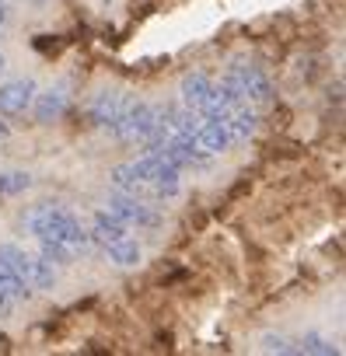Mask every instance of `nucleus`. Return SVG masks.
I'll return each instance as SVG.
<instances>
[{
  "mask_svg": "<svg viewBox=\"0 0 346 356\" xmlns=\"http://www.w3.org/2000/svg\"><path fill=\"white\" fill-rule=\"evenodd\" d=\"M112 186L123 193V196H136V200H154L150 189L143 186V178L133 171V164H119L112 168Z\"/></svg>",
  "mask_w": 346,
  "mask_h": 356,
  "instance_id": "ddd939ff",
  "label": "nucleus"
},
{
  "mask_svg": "<svg viewBox=\"0 0 346 356\" xmlns=\"http://www.w3.org/2000/svg\"><path fill=\"white\" fill-rule=\"evenodd\" d=\"M129 164H133V171L143 178V186L150 189L154 200L175 196V193L182 189V175H179V168L171 164L161 150H150V147H147V154L136 157V161H129Z\"/></svg>",
  "mask_w": 346,
  "mask_h": 356,
  "instance_id": "f03ea898",
  "label": "nucleus"
},
{
  "mask_svg": "<svg viewBox=\"0 0 346 356\" xmlns=\"http://www.w3.org/2000/svg\"><path fill=\"white\" fill-rule=\"evenodd\" d=\"M39 255L46 259V262H53V266H70L74 262V248H67L63 241H53V238H39Z\"/></svg>",
  "mask_w": 346,
  "mask_h": 356,
  "instance_id": "a211bd4d",
  "label": "nucleus"
},
{
  "mask_svg": "<svg viewBox=\"0 0 346 356\" xmlns=\"http://www.w3.org/2000/svg\"><path fill=\"white\" fill-rule=\"evenodd\" d=\"M304 353H336V346L318 335H304Z\"/></svg>",
  "mask_w": 346,
  "mask_h": 356,
  "instance_id": "412c9836",
  "label": "nucleus"
},
{
  "mask_svg": "<svg viewBox=\"0 0 346 356\" xmlns=\"http://www.w3.org/2000/svg\"><path fill=\"white\" fill-rule=\"evenodd\" d=\"M0 262H4L18 280H25L29 283V266H32V252H25V248H18V245H0ZM32 286V283H29Z\"/></svg>",
  "mask_w": 346,
  "mask_h": 356,
  "instance_id": "4468645a",
  "label": "nucleus"
},
{
  "mask_svg": "<svg viewBox=\"0 0 346 356\" xmlns=\"http://www.w3.org/2000/svg\"><path fill=\"white\" fill-rule=\"evenodd\" d=\"M224 129H228V136H231V140H249V136H255V129H259V115L242 102V105H235V108L228 112Z\"/></svg>",
  "mask_w": 346,
  "mask_h": 356,
  "instance_id": "f8f14e48",
  "label": "nucleus"
},
{
  "mask_svg": "<svg viewBox=\"0 0 346 356\" xmlns=\"http://www.w3.org/2000/svg\"><path fill=\"white\" fill-rule=\"evenodd\" d=\"M29 186H32V175L29 171H0V196L25 193Z\"/></svg>",
  "mask_w": 346,
  "mask_h": 356,
  "instance_id": "6ab92c4d",
  "label": "nucleus"
},
{
  "mask_svg": "<svg viewBox=\"0 0 346 356\" xmlns=\"http://www.w3.org/2000/svg\"><path fill=\"white\" fill-rule=\"evenodd\" d=\"M11 307H15V300L0 293V318H8V314H11Z\"/></svg>",
  "mask_w": 346,
  "mask_h": 356,
  "instance_id": "4be33fe9",
  "label": "nucleus"
},
{
  "mask_svg": "<svg viewBox=\"0 0 346 356\" xmlns=\"http://www.w3.org/2000/svg\"><path fill=\"white\" fill-rule=\"evenodd\" d=\"M105 255H109V262H116L119 269H129V266L140 262V245L129 241V238H119V241L105 245Z\"/></svg>",
  "mask_w": 346,
  "mask_h": 356,
  "instance_id": "2eb2a0df",
  "label": "nucleus"
},
{
  "mask_svg": "<svg viewBox=\"0 0 346 356\" xmlns=\"http://www.w3.org/2000/svg\"><path fill=\"white\" fill-rule=\"evenodd\" d=\"M123 105H126V95L123 91H98L95 102H91V122L112 133L116 122H119V115H123Z\"/></svg>",
  "mask_w": 346,
  "mask_h": 356,
  "instance_id": "0eeeda50",
  "label": "nucleus"
},
{
  "mask_svg": "<svg viewBox=\"0 0 346 356\" xmlns=\"http://www.w3.org/2000/svg\"><path fill=\"white\" fill-rule=\"evenodd\" d=\"M29 283H32V290H53V286H56V269H53V262H46L42 255H32Z\"/></svg>",
  "mask_w": 346,
  "mask_h": 356,
  "instance_id": "dca6fc26",
  "label": "nucleus"
},
{
  "mask_svg": "<svg viewBox=\"0 0 346 356\" xmlns=\"http://www.w3.org/2000/svg\"><path fill=\"white\" fill-rule=\"evenodd\" d=\"M193 143H196V147H200L203 154L217 157V154H224V150L231 147V136H228L224 122H214V119H200V126L193 129Z\"/></svg>",
  "mask_w": 346,
  "mask_h": 356,
  "instance_id": "6e6552de",
  "label": "nucleus"
},
{
  "mask_svg": "<svg viewBox=\"0 0 346 356\" xmlns=\"http://www.w3.org/2000/svg\"><path fill=\"white\" fill-rule=\"evenodd\" d=\"M4 70H8V60H4V56H0V74H4Z\"/></svg>",
  "mask_w": 346,
  "mask_h": 356,
  "instance_id": "393cba45",
  "label": "nucleus"
},
{
  "mask_svg": "<svg viewBox=\"0 0 346 356\" xmlns=\"http://www.w3.org/2000/svg\"><path fill=\"white\" fill-rule=\"evenodd\" d=\"M22 4H39V0H22Z\"/></svg>",
  "mask_w": 346,
  "mask_h": 356,
  "instance_id": "a878e982",
  "label": "nucleus"
},
{
  "mask_svg": "<svg viewBox=\"0 0 346 356\" xmlns=\"http://www.w3.org/2000/svg\"><path fill=\"white\" fill-rule=\"evenodd\" d=\"M109 213H116L126 227H157V224H161V213H157L147 200L123 196V193L109 200Z\"/></svg>",
  "mask_w": 346,
  "mask_h": 356,
  "instance_id": "20e7f679",
  "label": "nucleus"
},
{
  "mask_svg": "<svg viewBox=\"0 0 346 356\" xmlns=\"http://www.w3.org/2000/svg\"><path fill=\"white\" fill-rule=\"evenodd\" d=\"M262 349H266V353H294V346H290L287 339H280V335H266V339H262Z\"/></svg>",
  "mask_w": 346,
  "mask_h": 356,
  "instance_id": "aec40b11",
  "label": "nucleus"
},
{
  "mask_svg": "<svg viewBox=\"0 0 346 356\" xmlns=\"http://www.w3.org/2000/svg\"><path fill=\"white\" fill-rule=\"evenodd\" d=\"M32 102H36V119H39V122H56V119L67 112L70 95H67L63 84H56V88H46L42 95H36Z\"/></svg>",
  "mask_w": 346,
  "mask_h": 356,
  "instance_id": "1a4fd4ad",
  "label": "nucleus"
},
{
  "mask_svg": "<svg viewBox=\"0 0 346 356\" xmlns=\"http://www.w3.org/2000/svg\"><path fill=\"white\" fill-rule=\"evenodd\" d=\"M4 136H8V126H4V122H0V140H4Z\"/></svg>",
  "mask_w": 346,
  "mask_h": 356,
  "instance_id": "b1692460",
  "label": "nucleus"
},
{
  "mask_svg": "<svg viewBox=\"0 0 346 356\" xmlns=\"http://www.w3.org/2000/svg\"><path fill=\"white\" fill-rule=\"evenodd\" d=\"M36 98V81L22 77V81H8L0 84V115H22Z\"/></svg>",
  "mask_w": 346,
  "mask_h": 356,
  "instance_id": "423d86ee",
  "label": "nucleus"
},
{
  "mask_svg": "<svg viewBox=\"0 0 346 356\" xmlns=\"http://www.w3.org/2000/svg\"><path fill=\"white\" fill-rule=\"evenodd\" d=\"M224 77L235 81V88L245 95L249 105H259V108L273 105V84H269V77H266L255 63H231Z\"/></svg>",
  "mask_w": 346,
  "mask_h": 356,
  "instance_id": "7ed1b4c3",
  "label": "nucleus"
},
{
  "mask_svg": "<svg viewBox=\"0 0 346 356\" xmlns=\"http://www.w3.org/2000/svg\"><path fill=\"white\" fill-rule=\"evenodd\" d=\"M8 18H11V11H8V4H4V0H0V29L8 25Z\"/></svg>",
  "mask_w": 346,
  "mask_h": 356,
  "instance_id": "5701e85b",
  "label": "nucleus"
},
{
  "mask_svg": "<svg viewBox=\"0 0 346 356\" xmlns=\"http://www.w3.org/2000/svg\"><path fill=\"white\" fill-rule=\"evenodd\" d=\"M0 293L11 297V300L18 304V300H29V297H32V286H29L25 280H18V276H15V273L4 266V262H0Z\"/></svg>",
  "mask_w": 346,
  "mask_h": 356,
  "instance_id": "f3484780",
  "label": "nucleus"
},
{
  "mask_svg": "<svg viewBox=\"0 0 346 356\" xmlns=\"http://www.w3.org/2000/svg\"><path fill=\"white\" fill-rule=\"evenodd\" d=\"M25 224H29V231H32L36 238L63 241V245L74 248V252H84V248L91 245V238H88V231L81 227V220H77L67 207H56V203H39V207H32L29 217H25Z\"/></svg>",
  "mask_w": 346,
  "mask_h": 356,
  "instance_id": "f257e3e1",
  "label": "nucleus"
},
{
  "mask_svg": "<svg viewBox=\"0 0 346 356\" xmlns=\"http://www.w3.org/2000/svg\"><path fill=\"white\" fill-rule=\"evenodd\" d=\"M157 150H161L171 164H175L179 171H182V168H196V171H200V168H207V164H210V154H203L189 136H168Z\"/></svg>",
  "mask_w": 346,
  "mask_h": 356,
  "instance_id": "39448f33",
  "label": "nucleus"
},
{
  "mask_svg": "<svg viewBox=\"0 0 346 356\" xmlns=\"http://www.w3.org/2000/svg\"><path fill=\"white\" fill-rule=\"evenodd\" d=\"M88 238H91V241H98V245L105 248V245H112V241L126 238V224H123L116 213H109V210H98V213H95V220H91V231H88Z\"/></svg>",
  "mask_w": 346,
  "mask_h": 356,
  "instance_id": "9b49d317",
  "label": "nucleus"
},
{
  "mask_svg": "<svg viewBox=\"0 0 346 356\" xmlns=\"http://www.w3.org/2000/svg\"><path fill=\"white\" fill-rule=\"evenodd\" d=\"M214 95V81L207 74H186L182 77V105L193 112H203V105Z\"/></svg>",
  "mask_w": 346,
  "mask_h": 356,
  "instance_id": "9d476101",
  "label": "nucleus"
}]
</instances>
